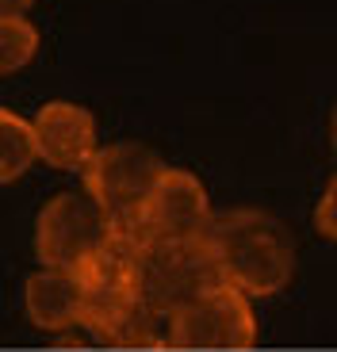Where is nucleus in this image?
<instances>
[{
  "instance_id": "7",
  "label": "nucleus",
  "mask_w": 337,
  "mask_h": 352,
  "mask_svg": "<svg viewBox=\"0 0 337 352\" xmlns=\"http://www.w3.org/2000/svg\"><path fill=\"white\" fill-rule=\"evenodd\" d=\"M211 219L215 211L199 176L165 165L161 180L153 184L150 199L142 203V211L127 234L134 241H199L207 238Z\"/></svg>"
},
{
  "instance_id": "5",
  "label": "nucleus",
  "mask_w": 337,
  "mask_h": 352,
  "mask_svg": "<svg viewBox=\"0 0 337 352\" xmlns=\"http://www.w3.org/2000/svg\"><path fill=\"white\" fill-rule=\"evenodd\" d=\"M116 226L100 211V203L92 199L85 188L80 192H58L46 199V207L35 219V256L43 268H65L77 272L96 249L111 241Z\"/></svg>"
},
{
  "instance_id": "8",
  "label": "nucleus",
  "mask_w": 337,
  "mask_h": 352,
  "mask_svg": "<svg viewBox=\"0 0 337 352\" xmlns=\"http://www.w3.org/2000/svg\"><path fill=\"white\" fill-rule=\"evenodd\" d=\"M31 131H35L39 161L62 173H85L92 153L100 150L96 119L89 107L73 104V100H46L31 119Z\"/></svg>"
},
{
  "instance_id": "11",
  "label": "nucleus",
  "mask_w": 337,
  "mask_h": 352,
  "mask_svg": "<svg viewBox=\"0 0 337 352\" xmlns=\"http://www.w3.org/2000/svg\"><path fill=\"white\" fill-rule=\"evenodd\" d=\"M35 54H39V31L31 19H23V16L0 19V77L19 73Z\"/></svg>"
},
{
  "instance_id": "3",
  "label": "nucleus",
  "mask_w": 337,
  "mask_h": 352,
  "mask_svg": "<svg viewBox=\"0 0 337 352\" xmlns=\"http://www.w3.org/2000/svg\"><path fill=\"white\" fill-rule=\"evenodd\" d=\"M77 280H80V299H85V322H80V329H89L104 344H116V337L142 310L131 234H119L116 230L111 241L104 249H96L77 268Z\"/></svg>"
},
{
  "instance_id": "6",
  "label": "nucleus",
  "mask_w": 337,
  "mask_h": 352,
  "mask_svg": "<svg viewBox=\"0 0 337 352\" xmlns=\"http://www.w3.org/2000/svg\"><path fill=\"white\" fill-rule=\"evenodd\" d=\"M257 341V314L246 291L215 283L168 318V344L188 352H238Z\"/></svg>"
},
{
  "instance_id": "10",
  "label": "nucleus",
  "mask_w": 337,
  "mask_h": 352,
  "mask_svg": "<svg viewBox=\"0 0 337 352\" xmlns=\"http://www.w3.org/2000/svg\"><path fill=\"white\" fill-rule=\"evenodd\" d=\"M39 161L31 119L0 107V184H12Z\"/></svg>"
},
{
  "instance_id": "4",
  "label": "nucleus",
  "mask_w": 337,
  "mask_h": 352,
  "mask_svg": "<svg viewBox=\"0 0 337 352\" xmlns=\"http://www.w3.org/2000/svg\"><path fill=\"white\" fill-rule=\"evenodd\" d=\"M165 173V161L142 146V142H111L100 146L92 153V161L85 165V192L100 203V211L107 214V222L127 234L142 211V203L150 199L153 184Z\"/></svg>"
},
{
  "instance_id": "2",
  "label": "nucleus",
  "mask_w": 337,
  "mask_h": 352,
  "mask_svg": "<svg viewBox=\"0 0 337 352\" xmlns=\"http://www.w3.org/2000/svg\"><path fill=\"white\" fill-rule=\"evenodd\" d=\"M134 241V238H131ZM134 276L138 299L153 318H168L195 302L215 283H226L215 264L207 238L199 241H134Z\"/></svg>"
},
{
  "instance_id": "9",
  "label": "nucleus",
  "mask_w": 337,
  "mask_h": 352,
  "mask_svg": "<svg viewBox=\"0 0 337 352\" xmlns=\"http://www.w3.org/2000/svg\"><path fill=\"white\" fill-rule=\"evenodd\" d=\"M23 307L31 326L43 333H69L85 322V299H80L77 272L65 268H39L23 287Z\"/></svg>"
},
{
  "instance_id": "12",
  "label": "nucleus",
  "mask_w": 337,
  "mask_h": 352,
  "mask_svg": "<svg viewBox=\"0 0 337 352\" xmlns=\"http://www.w3.org/2000/svg\"><path fill=\"white\" fill-rule=\"evenodd\" d=\"M314 226H318V234H322V238L337 241V173L329 176L326 192H322L318 207H314Z\"/></svg>"
},
{
  "instance_id": "14",
  "label": "nucleus",
  "mask_w": 337,
  "mask_h": 352,
  "mask_svg": "<svg viewBox=\"0 0 337 352\" xmlns=\"http://www.w3.org/2000/svg\"><path fill=\"white\" fill-rule=\"evenodd\" d=\"M334 146H337V111H334Z\"/></svg>"
},
{
  "instance_id": "13",
  "label": "nucleus",
  "mask_w": 337,
  "mask_h": 352,
  "mask_svg": "<svg viewBox=\"0 0 337 352\" xmlns=\"http://www.w3.org/2000/svg\"><path fill=\"white\" fill-rule=\"evenodd\" d=\"M31 4H35V0H0V19L4 16H23Z\"/></svg>"
},
{
  "instance_id": "1",
  "label": "nucleus",
  "mask_w": 337,
  "mask_h": 352,
  "mask_svg": "<svg viewBox=\"0 0 337 352\" xmlns=\"http://www.w3.org/2000/svg\"><path fill=\"white\" fill-rule=\"evenodd\" d=\"M207 245L222 280L246 291L249 299L280 295L295 276V245L287 226L257 207L219 211L207 226Z\"/></svg>"
}]
</instances>
